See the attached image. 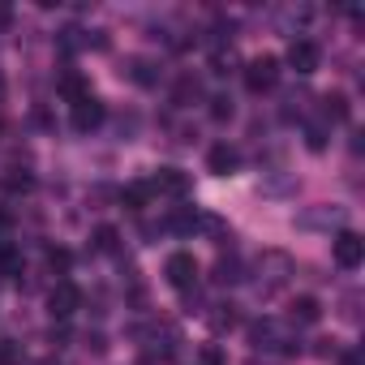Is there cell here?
I'll list each match as a JSON object with an SVG mask.
<instances>
[{"instance_id":"7a4b0ae2","label":"cell","mask_w":365,"mask_h":365,"mask_svg":"<svg viewBox=\"0 0 365 365\" xmlns=\"http://www.w3.org/2000/svg\"><path fill=\"white\" fill-rule=\"evenodd\" d=\"M288 275H292V258H288V254L271 250V254H262V258H258V288L275 292V288H284V284H288Z\"/></svg>"},{"instance_id":"ffe728a7","label":"cell","mask_w":365,"mask_h":365,"mask_svg":"<svg viewBox=\"0 0 365 365\" xmlns=\"http://www.w3.org/2000/svg\"><path fill=\"white\" fill-rule=\"evenodd\" d=\"M116 241H120V237H116V228H108V224L95 232V245H99L103 254H112V250H116Z\"/></svg>"},{"instance_id":"ba28073f","label":"cell","mask_w":365,"mask_h":365,"mask_svg":"<svg viewBox=\"0 0 365 365\" xmlns=\"http://www.w3.org/2000/svg\"><path fill=\"white\" fill-rule=\"evenodd\" d=\"M288 65H292L301 78H309V73L322 65V52H318V43H309V39H292V43H288Z\"/></svg>"},{"instance_id":"4fadbf2b","label":"cell","mask_w":365,"mask_h":365,"mask_svg":"<svg viewBox=\"0 0 365 365\" xmlns=\"http://www.w3.org/2000/svg\"><path fill=\"white\" fill-rule=\"evenodd\" d=\"M61 95H65L69 103H82V99H91V82L78 78V73H65V78H61Z\"/></svg>"},{"instance_id":"3957f363","label":"cell","mask_w":365,"mask_h":365,"mask_svg":"<svg viewBox=\"0 0 365 365\" xmlns=\"http://www.w3.org/2000/svg\"><path fill=\"white\" fill-rule=\"evenodd\" d=\"M163 275H168V284L176 292H194L198 288V262H194V254H172L168 267H163Z\"/></svg>"},{"instance_id":"603a6c76","label":"cell","mask_w":365,"mask_h":365,"mask_svg":"<svg viewBox=\"0 0 365 365\" xmlns=\"http://www.w3.org/2000/svg\"><path fill=\"white\" fill-rule=\"evenodd\" d=\"M202 365H224V352H220L215 344H207V348H202Z\"/></svg>"},{"instance_id":"44dd1931","label":"cell","mask_w":365,"mask_h":365,"mask_svg":"<svg viewBox=\"0 0 365 365\" xmlns=\"http://www.w3.org/2000/svg\"><path fill=\"white\" fill-rule=\"evenodd\" d=\"M48 267H52V271H69V254H65V250H52V254H48Z\"/></svg>"},{"instance_id":"5bb4252c","label":"cell","mask_w":365,"mask_h":365,"mask_svg":"<svg viewBox=\"0 0 365 365\" xmlns=\"http://www.w3.org/2000/svg\"><path fill=\"white\" fill-rule=\"evenodd\" d=\"M322 318V305L314 297H297L292 301V322H318Z\"/></svg>"},{"instance_id":"52a82bcc","label":"cell","mask_w":365,"mask_h":365,"mask_svg":"<svg viewBox=\"0 0 365 365\" xmlns=\"http://www.w3.org/2000/svg\"><path fill=\"white\" fill-rule=\"evenodd\" d=\"M331 254H335V267L356 271V267H361V258H365V241H361L356 232H339V237H335V245H331Z\"/></svg>"},{"instance_id":"9c48e42d","label":"cell","mask_w":365,"mask_h":365,"mask_svg":"<svg viewBox=\"0 0 365 365\" xmlns=\"http://www.w3.org/2000/svg\"><path fill=\"white\" fill-rule=\"evenodd\" d=\"M103 116H108V108L91 95V99H82V103H73V129L78 133H91V129H99L103 125Z\"/></svg>"},{"instance_id":"5b68a950","label":"cell","mask_w":365,"mask_h":365,"mask_svg":"<svg viewBox=\"0 0 365 365\" xmlns=\"http://www.w3.org/2000/svg\"><path fill=\"white\" fill-rule=\"evenodd\" d=\"M275 82H279V61H275V56H258V61L245 65V86H250L254 95L271 91Z\"/></svg>"},{"instance_id":"484cf974","label":"cell","mask_w":365,"mask_h":365,"mask_svg":"<svg viewBox=\"0 0 365 365\" xmlns=\"http://www.w3.org/2000/svg\"><path fill=\"white\" fill-rule=\"evenodd\" d=\"M43 365H52V361H43Z\"/></svg>"},{"instance_id":"7c38bea8","label":"cell","mask_w":365,"mask_h":365,"mask_svg":"<svg viewBox=\"0 0 365 365\" xmlns=\"http://www.w3.org/2000/svg\"><path fill=\"white\" fill-rule=\"evenodd\" d=\"M301 228H331V224H344V211H331V207H318V211H305L297 220Z\"/></svg>"},{"instance_id":"8fae6325","label":"cell","mask_w":365,"mask_h":365,"mask_svg":"<svg viewBox=\"0 0 365 365\" xmlns=\"http://www.w3.org/2000/svg\"><path fill=\"white\" fill-rule=\"evenodd\" d=\"M163 228L185 237V232H194V228H198V211H194V207H176V211L168 215V224H163Z\"/></svg>"},{"instance_id":"d4e9b609","label":"cell","mask_w":365,"mask_h":365,"mask_svg":"<svg viewBox=\"0 0 365 365\" xmlns=\"http://www.w3.org/2000/svg\"><path fill=\"white\" fill-rule=\"evenodd\" d=\"M0 99H5V73H0Z\"/></svg>"},{"instance_id":"277c9868","label":"cell","mask_w":365,"mask_h":365,"mask_svg":"<svg viewBox=\"0 0 365 365\" xmlns=\"http://www.w3.org/2000/svg\"><path fill=\"white\" fill-rule=\"evenodd\" d=\"M78 305H82V292H78V284H69V279L52 284V292H48V314H52L56 322L73 318V314H78Z\"/></svg>"},{"instance_id":"d6986e66","label":"cell","mask_w":365,"mask_h":365,"mask_svg":"<svg viewBox=\"0 0 365 365\" xmlns=\"http://www.w3.org/2000/svg\"><path fill=\"white\" fill-rule=\"evenodd\" d=\"M0 365H22V344H18V339H5V344H0Z\"/></svg>"},{"instance_id":"cb8c5ba5","label":"cell","mask_w":365,"mask_h":365,"mask_svg":"<svg viewBox=\"0 0 365 365\" xmlns=\"http://www.w3.org/2000/svg\"><path fill=\"white\" fill-rule=\"evenodd\" d=\"M344 365H361V361H356V352H348V356H344Z\"/></svg>"},{"instance_id":"6da1fadb","label":"cell","mask_w":365,"mask_h":365,"mask_svg":"<svg viewBox=\"0 0 365 365\" xmlns=\"http://www.w3.org/2000/svg\"><path fill=\"white\" fill-rule=\"evenodd\" d=\"M250 344L262 348V352H297V339L288 335V327L279 318H262L250 327Z\"/></svg>"},{"instance_id":"ac0fdd59","label":"cell","mask_w":365,"mask_h":365,"mask_svg":"<svg viewBox=\"0 0 365 365\" xmlns=\"http://www.w3.org/2000/svg\"><path fill=\"white\" fill-rule=\"evenodd\" d=\"M31 185H35L31 172H9V176H5V190H9V194H26Z\"/></svg>"},{"instance_id":"e0dca14e","label":"cell","mask_w":365,"mask_h":365,"mask_svg":"<svg viewBox=\"0 0 365 365\" xmlns=\"http://www.w3.org/2000/svg\"><path fill=\"white\" fill-rule=\"evenodd\" d=\"M305 146H309V150H327V125H322V120L305 125Z\"/></svg>"},{"instance_id":"8992f818","label":"cell","mask_w":365,"mask_h":365,"mask_svg":"<svg viewBox=\"0 0 365 365\" xmlns=\"http://www.w3.org/2000/svg\"><path fill=\"white\" fill-rule=\"evenodd\" d=\"M146 185H150V194H168V198H185L190 194V176L185 172H180V168H159L150 180H146Z\"/></svg>"},{"instance_id":"9a60e30c","label":"cell","mask_w":365,"mask_h":365,"mask_svg":"<svg viewBox=\"0 0 365 365\" xmlns=\"http://www.w3.org/2000/svg\"><path fill=\"white\" fill-rule=\"evenodd\" d=\"M237 279H245V275H241V262H237V258H220V267H215V284L228 288V284H237Z\"/></svg>"},{"instance_id":"7402d4cb","label":"cell","mask_w":365,"mask_h":365,"mask_svg":"<svg viewBox=\"0 0 365 365\" xmlns=\"http://www.w3.org/2000/svg\"><path fill=\"white\" fill-rule=\"evenodd\" d=\"M215 108H211V116L215 120H224V116H232V99H211Z\"/></svg>"},{"instance_id":"30bf717a","label":"cell","mask_w":365,"mask_h":365,"mask_svg":"<svg viewBox=\"0 0 365 365\" xmlns=\"http://www.w3.org/2000/svg\"><path fill=\"white\" fill-rule=\"evenodd\" d=\"M207 168H211L215 176H232V172L241 168V150H237V146H228V142H220V146H211Z\"/></svg>"},{"instance_id":"2e32d148","label":"cell","mask_w":365,"mask_h":365,"mask_svg":"<svg viewBox=\"0 0 365 365\" xmlns=\"http://www.w3.org/2000/svg\"><path fill=\"white\" fill-rule=\"evenodd\" d=\"M120 198H125V207H129V211H142V207L150 202V185H129Z\"/></svg>"}]
</instances>
